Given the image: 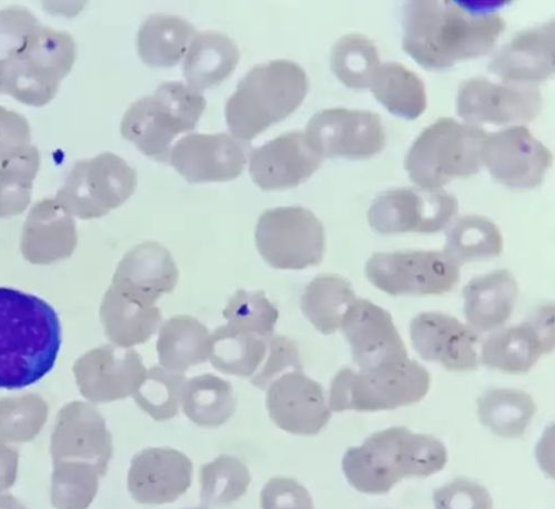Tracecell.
<instances>
[{
	"label": "cell",
	"mask_w": 555,
	"mask_h": 509,
	"mask_svg": "<svg viewBox=\"0 0 555 509\" xmlns=\"http://www.w3.org/2000/svg\"><path fill=\"white\" fill-rule=\"evenodd\" d=\"M380 58L373 40L359 34L341 37L332 51V69L348 88L372 87L380 67Z\"/></svg>",
	"instance_id": "obj_39"
},
{
	"label": "cell",
	"mask_w": 555,
	"mask_h": 509,
	"mask_svg": "<svg viewBox=\"0 0 555 509\" xmlns=\"http://www.w3.org/2000/svg\"><path fill=\"white\" fill-rule=\"evenodd\" d=\"M135 188V170L121 157L103 153L77 162L55 200L72 216L94 219L125 204Z\"/></svg>",
	"instance_id": "obj_9"
},
{
	"label": "cell",
	"mask_w": 555,
	"mask_h": 509,
	"mask_svg": "<svg viewBox=\"0 0 555 509\" xmlns=\"http://www.w3.org/2000/svg\"><path fill=\"white\" fill-rule=\"evenodd\" d=\"M367 280L392 295H442L460 281V264L435 251L379 253L366 263Z\"/></svg>",
	"instance_id": "obj_11"
},
{
	"label": "cell",
	"mask_w": 555,
	"mask_h": 509,
	"mask_svg": "<svg viewBox=\"0 0 555 509\" xmlns=\"http://www.w3.org/2000/svg\"><path fill=\"white\" fill-rule=\"evenodd\" d=\"M101 478V471L88 462H54L53 506L57 509H87L99 494Z\"/></svg>",
	"instance_id": "obj_41"
},
{
	"label": "cell",
	"mask_w": 555,
	"mask_h": 509,
	"mask_svg": "<svg viewBox=\"0 0 555 509\" xmlns=\"http://www.w3.org/2000/svg\"><path fill=\"white\" fill-rule=\"evenodd\" d=\"M20 454L0 441V493L12 488L17 480Z\"/></svg>",
	"instance_id": "obj_51"
},
{
	"label": "cell",
	"mask_w": 555,
	"mask_h": 509,
	"mask_svg": "<svg viewBox=\"0 0 555 509\" xmlns=\"http://www.w3.org/2000/svg\"><path fill=\"white\" fill-rule=\"evenodd\" d=\"M4 69L5 63L4 61L0 60V94L4 92Z\"/></svg>",
	"instance_id": "obj_53"
},
{
	"label": "cell",
	"mask_w": 555,
	"mask_h": 509,
	"mask_svg": "<svg viewBox=\"0 0 555 509\" xmlns=\"http://www.w3.org/2000/svg\"><path fill=\"white\" fill-rule=\"evenodd\" d=\"M101 318L107 338L128 348L149 342L160 327L163 315L158 307L132 302L111 287L101 306Z\"/></svg>",
	"instance_id": "obj_31"
},
{
	"label": "cell",
	"mask_w": 555,
	"mask_h": 509,
	"mask_svg": "<svg viewBox=\"0 0 555 509\" xmlns=\"http://www.w3.org/2000/svg\"><path fill=\"white\" fill-rule=\"evenodd\" d=\"M436 509H493L486 487L468 479H456L434 494Z\"/></svg>",
	"instance_id": "obj_48"
},
{
	"label": "cell",
	"mask_w": 555,
	"mask_h": 509,
	"mask_svg": "<svg viewBox=\"0 0 555 509\" xmlns=\"http://www.w3.org/2000/svg\"><path fill=\"white\" fill-rule=\"evenodd\" d=\"M266 404L272 422L295 435H317L332 419L325 391L302 370L275 380L268 387Z\"/></svg>",
	"instance_id": "obj_20"
},
{
	"label": "cell",
	"mask_w": 555,
	"mask_h": 509,
	"mask_svg": "<svg viewBox=\"0 0 555 509\" xmlns=\"http://www.w3.org/2000/svg\"><path fill=\"white\" fill-rule=\"evenodd\" d=\"M518 293V282L511 270L476 277L464 290L469 328L476 333L500 329L512 317Z\"/></svg>",
	"instance_id": "obj_28"
},
{
	"label": "cell",
	"mask_w": 555,
	"mask_h": 509,
	"mask_svg": "<svg viewBox=\"0 0 555 509\" xmlns=\"http://www.w3.org/2000/svg\"><path fill=\"white\" fill-rule=\"evenodd\" d=\"M447 462V448L438 438L391 428L348 449L343 470L358 492L384 495L403 479H425L441 472Z\"/></svg>",
	"instance_id": "obj_3"
},
{
	"label": "cell",
	"mask_w": 555,
	"mask_h": 509,
	"mask_svg": "<svg viewBox=\"0 0 555 509\" xmlns=\"http://www.w3.org/2000/svg\"><path fill=\"white\" fill-rule=\"evenodd\" d=\"M456 263L487 260L503 252V238L499 227L478 215L459 218L447 234L446 251Z\"/></svg>",
	"instance_id": "obj_38"
},
{
	"label": "cell",
	"mask_w": 555,
	"mask_h": 509,
	"mask_svg": "<svg viewBox=\"0 0 555 509\" xmlns=\"http://www.w3.org/2000/svg\"><path fill=\"white\" fill-rule=\"evenodd\" d=\"M372 89L377 101L396 116L413 120L427 110L424 81L399 63L380 65Z\"/></svg>",
	"instance_id": "obj_35"
},
{
	"label": "cell",
	"mask_w": 555,
	"mask_h": 509,
	"mask_svg": "<svg viewBox=\"0 0 555 509\" xmlns=\"http://www.w3.org/2000/svg\"><path fill=\"white\" fill-rule=\"evenodd\" d=\"M249 151L247 143L224 132L192 133L176 143L169 162L190 182H224L243 174Z\"/></svg>",
	"instance_id": "obj_18"
},
{
	"label": "cell",
	"mask_w": 555,
	"mask_h": 509,
	"mask_svg": "<svg viewBox=\"0 0 555 509\" xmlns=\"http://www.w3.org/2000/svg\"><path fill=\"white\" fill-rule=\"evenodd\" d=\"M302 370V362L296 343L286 336L269 339L268 354L258 373L250 379L256 387L264 391L281 377Z\"/></svg>",
	"instance_id": "obj_46"
},
{
	"label": "cell",
	"mask_w": 555,
	"mask_h": 509,
	"mask_svg": "<svg viewBox=\"0 0 555 509\" xmlns=\"http://www.w3.org/2000/svg\"><path fill=\"white\" fill-rule=\"evenodd\" d=\"M76 43L66 31L40 27L23 49L4 61V92L34 107L50 104L76 61Z\"/></svg>",
	"instance_id": "obj_7"
},
{
	"label": "cell",
	"mask_w": 555,
	"mask_h": 509,
	"mask_svg": "<svg viewBox=\"0 0 555 509\" xmlns=\"http://www.w3.org/2000/svg\"><path fill=\"white\" fill-rule=\"evenodd\" d=\"M30 147V127L27 119L0 106V163Z\"/></svg>",
	"instance_id": "obj_50"
},
{
	"label": "cell",
	"mask_w": 555,
	"mask_h": 509,
	"mask_svg": "<svg viewBox=\"0 0 555 509\" xmlns=\"http://www.w3.org/2000/svg\"><path fill=\"white\" fill-rule=\"evenodd\" d=\"M195 35L194 26L178 16H150L138 33L139 56L152 67H173L186 54Z\"/></svg>",
	"instance_id": "obj_32"
},
{
	"label": "cell",
	"mask_w": 555,
	"mask_h": 509,
	"mask_svg": "<svg viewBox=\"0 0 555 509\" xmlns=\"http://www.w3.org/2000/svg\"><path fill=\"white\" fill-rule=\"evenodd\" d=\"M74 373L85 398L111 403L133 396L145 381L147 369L135 351L104 345L79 358Z\"/></svg>",
	"instance_id": "obj_17"
},
{
	"label": "cell",
	"mask_w": 555,
	"mask_h": 509,
	"mask_svg": "<svg viewBox=\"0 0 555 509\" xmlns=\"http://www.w3.org/2000/svg\"><path fill=\"white\" fill-rule=\"evenodd\" d=\"M356 300L352 285L344 277L319 275L305 289L301 309L318 332L332 335L341 329L344 317Z\"/></svg>",
	"instance_id": "obj_33"
},
{
	"label": "cell",
	"mask_w": 555,
	"mask_h": 509,
	"mask_svg": "<svg viewBox=\"0 0 555 509\" xmlns=\"http://www.w3.org/2000/svg\"><path fill=\"white\" fill-rule=\"evenodd\" d=\"M61 346V321L50 304L0 289V390L38 383L51 373Z\"/></svg>",
	"instance_id": "obj_2"
},
{
	"label": "cell",
	"mask_w": 555,
	"mask_h": 509,
	"mask_svg": "<svg viewBox=\"0 0 555 509\" xmlns=\"http://www.w3.org/2000/svg\"><path fill=\"white\" fill-rule=\"evenodd\" d=\"M535 412L533 398L518 390H490L478 400L480 422L504 438L524 436Z\"/></svg>",
	"instance_id": "obj_36"
},
{
	"label": "cell",
	"mask_w": 555,
	"mask_h": 509,
	"mask_svg": "<svg viewBox=\"0 0 555 509\" xmlns=\"http://www.w3.org/2000/svg\"><path fill=\"white\" fill-rule=\"evenodd\" d=\"M186 382L182 373L154 366L133 398L155 421L166 422L176 418Z\"/></svg>",
	"instance_id": "obj_44"
},
{
	"label": "cell",
	"mask_w": 555,
	"mask_h": 509,
	"mask_svg": "<svg viewBox=\"0 0 555 509\" xmlns=\"http://www.w3.org/2000/svg\"><path fill=\"white\" fill-rule=\"evenodd\" d=\"M78 242L73 216L56 201L42 200L30 211L23 230L22 252L33 264L69 257Z\"/></svg>",
	"instance_id": "obj_27"
},
{
	"label": "cell",
	"mask_w": 555,
	"mask_h": 509,
	"mask_svg": "<svg viewBox=\"0 0 555 509\" xmlns=\"http://www.w3.org/2000/svg\"><path fill=\"white\" fill-rule=\"evenodd\" d=\"M309 91L306 72L286 60L271 61L253 68L238 84L225 105L231 132L243 142L280 123L305 101Z\"/></svg>",
	"instance_id": "obj_4"
},
{
	"label": "cell",
	"mask_w": 555,
	"mask_h": 509,
	"mask_svg": "<svg viewBox=\"0 0 555 509\" xmlns=\"http://www.w3.org/2000/svg\"><path fill=\"white\" fill-rule=\"evenodd\" d=\"M552 160V153L525 126L488 135L483 145V163L491 176L514 190L539 188Z\"/></svg>",
	"instance_id": "obj_15"
},
{
	"label": "cell",
	"mask_w": 555,
	"mask_h": 509,
	"mask_svg": "<svg viewBox=\"0 0 555 509\" xmlns=\"http://www.w3.org/2000/svg\"><path fill=\"white\" fill-rule=\"evenodd\" d=\"M553 306L538 309L519 326L492 334L482 346V362L508 374H525L554 348Z\"/></svg>",
	"instance_id": "obj_22"
},
{
	"label": "cell",
	"mask_w": 555,
	"mask_h": 509,
	"mask_svg": "<svg viewBox=\"0 0 555 509\" xmlns=\"http://www.w3.org/2000/svg\"><path fill=\"white\" fill-rule=\"evenodd\" d=\"M413 347L425 360L440 362L452 372H469L479 367L478 333L455 317L422 313L410 323Z\"/></svg>",
	"instance_id": "obj_21"
},
{
	"label": "cell",
	"mask_w": 555,
	"mask_h": 509,
	"mask_svg": "<svg viewBox=\"0 0 555 509\" xmlns=\"http://www.w3.org/2000/svg\"><path fill=\"white\" fill-rule=\"evenodd\" d=\"M211 335L198 319L178 315L168 319L157 341L162 367L183 373L189 368L204 364L210 356Z\"/></svg>",
	"instance_id": "obj_30"
},
{
	"label": "cell",
	"mask_w": 555,
	"mask_h": 509,
	"mask_svg": "<svg viewBox=\"0 0 555 509\" xmlns=\"http://www.w3.org/2000/svg\"><path fill=\"white\" fill-rule=\"evenodd\" d=\"M40 27L26 9L14 7L0 11V60L7 61L21 51Z\"/></svg>",
	"instance_id": "obj_47"
},
{
	"label": "cell",
	"mask_w": 555,
	"mask_h": 509,
	"mask_svg": "<svg viewBox=\"0 0 555 509\" xmlns=\"http://www.w3.org/2000/svg\"><path fill=\"white\" fill-rule=\"evenodd\" d=\"M190 509H206V508H204V507H199V508H190Z\"/></svg>",
	"instance_id": "obj_54"
},
{
	"label": "cell",
	"mask_w": 555,
	"mask_h": 509,
	"mask_svg": "<svg viewBox=\"0 0 555 509\" xmlns=\"http://www.w3.org/2000/svg\"><path fill=\"white\" fill-rule=\"evenodd\" d=\"M179 270L167 249L147 242L129 251L119 263L113 288L126 298L152 307L178 284Z\"/></svg>",
	"instance_id": "obj_25"
},
{
	"label": "cell",
	"mask_w": 555,
	"mask_h": 509,
	"mask_svg": "<svg viewBox=\"0 0 555 509\" xmlns=\"http://www.w3.org/2000/svg\"><path fill=\"white\" fill-rule=\"evenodd\" d=\"M341 329L361 372L396 367L409 359L391 315L367 300L351 304Z\"/></svg>",
	"instance_id": "obj_14"
},
{
	"label": "cell",
	"mask_w": 555,
	"mask_h": 509,
	"mask_svg": "<svg viewBox=\"0 0 555 509\" xmlns=\"http://www.w3.org/2000/svg\"><path fill=\"white\" fill-rule=\"evenodd\" d=\"M205 98L178 81L160 85L154 96L133 103L121 122V135L139 151L168 163L175 138L195 129L206 110Z\"/></svg>",
	"instance_id": "obj_5"
},
{
	"label": "cell",
	"mask_w": 555,
	"mask_h": 509,
	"mask_svg": "<svg viewBox=\"0 0 555 509\" xmlns=\"http://www.w3.org/2000/svg\"><path fill=\"white\" fill-rule=\"evenodd\" d=\"M49 418V406L34 394L0 398V441L28 443L35 440Z\"/></svg>",
	"instance_id": "obj_45"
},
{
	"label": "cell",
	"mask_w": 555,
	"mask_h": 509,
	"mask_svg": "<svg viewBox=\"0 0 555 509\" xmlns=\"http://www.w3.org/2000/svg\"><path fill=\"white\" fill-rule=\"evenodd\" d=\"M488 133L474 125L440 118L427 127L409 151L404 167L423 190H439L455 178L479 173Z\"/></svg>",
	"instance_id": "obj_6"
},
{
	"label": "cell",
	"mask_w": 555,
	"mask_h": 509,
	"mask_svg": "<svg viewBox=\"0 0 555 509\" xmlns=\"http://www.w3.org/2000/svg\"><path fill=\"white\" fill-rule=\"evenodd\" d=\"M54 462L82 461L107 474L113 457V437L99 409L83 402L64 406L52 435Z\"/></svg>",
	"instance_id": "obj_19"
},
{
	"label": "cell",
	"mask_w": 555,
	"mask_h": 509,
	"mask_svg": "<svg viewBox=\"0 0 555 509\" xmlns=\"http://www.w3.org/2000/svg\"><path fill=\"white\" fill-rule=\"evenodd\" d=\"M0 509H27L16 497L13 495H0Z\"/></svg>",
	"instance_id": "obj_52"
},
{
	"label": "cell",
	"mask_w": 555,
	"mask_h": 509,
	"mask_svg": "<svg viewBox=\"0 0 555 509\" xmlns=\"http://www.w3.org/2000/svg\"><path fill=\"white\" fill-rule=\"evenodd\" d=\"M554 23L519 33L503 46L490 71L504 84L532 85L544 81L555 69Z\"/></svg>",
	"instance_id": "obj_26"
},
{
	"label": "cell",
	"mask_w": 555,
	"mask_h": 509,
	"mask_svg": "<svg viewBox=\"0 0 555 509\" xmlns=\"http://www.w3.org/2000/svg\"><path fill=\"white\" fill-rule=\"evenodd\" d=\"M255 238L261 257L275 269L318 266L325 253V228L312 212L300 206L263 212Z\"/></svg>",
	"instance_id": "obj_10"
},
{
	"label": "cell",
	"mask_w": 555,
	"mask_h": 509,
	"mask_svg": "<svg viewBox=\"0 0 555 509\" xmlns=\"http://www.w3.org/2000/svg\"><path fill=\"white\" fill-rule=\"evenodd\" d=\"M182 410L201 428L223 425L236 410V398L231 384L212 374L194 378L184 384Z\"/></svg>",
	"instance_id": "obj_34"
},
{
	"label": "cell",
	"mask_w": 555,
	"mask_h": 509,
	"mask_svg": "<svg viewBox=\"0 0 555 509\" xmlns=\"http://www.w3.org/2000/svg\"><path fill=\"white\" fill-rule=\"evenodd\" d=\"M542 109V97L533 85H498L473 78L461 85L456 112L470 125L530 123Z\"/></svg>",
	"instance_id": "obj_16"
},
{
	"label": "cell",
	"mask_w": 555,
	"mask_h": 509,
	"mask_svg": "<svg viewBox=\"0 0 555 509\" xmlns=\"http://www.w3.org/2000/svg\"><path fill=\"white\" fill-rule=\"evenodd\" d=\"M193 472L188 455L168 447L147 448L131 459L128 491L141 504L173 502L192 486Z\"/></svg>",
	"instance_id": "obj_23"
},
{
	"label": "cell",
	"mask_w": 555,
	"mask_h": 509,
	"mask_svg": "<svg viewBox=\"0 0 555 509\" xmlns=\"http://www.w3.org/2000/svg\"><path fill=\"white\" fill-rule=\"evenodd\" d=\"M457 209L456 199L441 190L398 189L373 203L367 220L383 236L435 234L449 225Z\"/></svg>",
	"instance_id": "obj_13"
},
{
	"label": "cell",
	"mask_w": 555,
	"mask_h": 509,
	"mask_svg": "<svg viewBox=\"0 0 555 509\" xmlns=\"http://www.w3.org/2000/svg\"><path fill=\"white\" fill-rule=\"evenodd\" d=\"M321 163L306 135L292 131L254 151L249 171L262 191H285L307 181Z\"/></svg>",
	"instance_id": "obj_24"
},
{
	"label": "cell",
	"mask_w": 555,
	"mask_h": 509,
	"mask_svg": "<svg viewBox=\"0 0 555 509\" xmlns=\"http://www.w3.org/2000/svg\"><path fill=\"white\" fill-rule=\"evenodd\" d=\"M251 483L249 470L244 462L221 455L201 470L202 500L206 506H224L243 497Z\"/></svg>",
	"instance_id": "obj_42"
},
{
	"label": "cell",
	"mask_w": 555,
	"mask_h": 509,
	"mask_svg": "<svg viewBox=\"0 0 555 509\" xmlns=\"http://www.w3.org/2000/svg\"><path fill=\"white\" fill-rule=\"evenodd\" d=\"M430 384L428 370L411 359L372 372L344 368L332 382L330 406L337 412L397 409L423 400Z\"/></svg>",
	"instance_id": "obj_8"
},
{
	"label": "cell",
	"mask_w": 555,
	"mask_h": 509,
	"mask_svg": "<svg viewBox=\"0 0 555 509\" xmlns=\"http://www.w3.org/2000/svg\"><path fill=\"white\" fill-rule=\"evenodd\" d=\"M504 28L499 14L450 2H409L402 49L424 68H449L489 54Z\"/></svg>",
	"instance_id": "obj_1"
},
{
	"label": "cell",
	"mask_w": 555,
	"mask_h": 509,
	"mask_svg": "<svg viewBox=\"0 0 555 509\" xmlns=\"http://www.w3.org/2000/svg\"><path fill=\"white\" fill-rule=\"evenodd\" d=\"M261 509H313L309 492L296 480L271 479L260 494Z\"/></svg>",
	"instance_id": "obj_49"
},
{
	"label": "cell",
	"mask_w": 555,
	"mask_h": 509,
	"mask_svg": "<svg viewBox=\"0 0 555 509\" xmlns=\"http://www.w3.org/2000/svg\"><path fill=\"white\" fill-rule=\"evenodd\" d=\"M269 339L243 335L220 327L211 335V365L223 374L251 379L266 360Z\"/></svg>",
	"instance_id": "obj_37"
},
{
	"label": "cell",
	"mask_w": 555,
	"mask_h": 509,
	"mask_svg": "<svg viewBox=\"0 0 555 509\" xmlns=\"http://www.w3.org/2000/svg\"><path fill=\"white\" fill-rule=\"evenodd\" d=\"M307 141L320 157L367 160L386 144L382 117L373 112L332 109L317 113L308 123Z\"/></svg>",
	"instance_id": "obj_12"
},
{
	"label": "cell",
	"mask_w": 555,
	"mask_h": 509,
	"mask_svg": "<svg viewBox=\"0 0 555 509\" xmlns=\"http://www.w3.org/2000/svg\"><path fill=\"white\" fill-rule=\"evenodd\" d=\"M229 331L248 336L269 339L273 336L280 311L269 302L262 291L244 290L230 298L222 313Z\"/></svg>",
	"instance_id": "obj_43"
},
{
	"label": "cell",
	"mask_w": 555,
	"mask_h": 509,
	"mask_svg": "<svg viewBox=\"0 0 555 509\" xmlns=\"http://www.w3.org/2000/svg\"><path fill=\"white\" fill-rule=\"evenodd\" d=\"M240 60L233 39L217 31L202 33L194 38L184 60L183 75L196 91L212 88L233 74Z\"/></svg>",
	"instance_id": "obj_29"
},
{
	"label": "cell",
	"mask_w": 555,
	"mask_h": 509,
	"mask_svg": "<svg viewBox=\"0 0 555 509\" xmlns=\"http://www.w3.org/2000/svg\"><path fill=\"white\" fill-rule=\"evenodd\" d=\"M39 167V151L31 145L0 163V217H14L26 211Z\"/></svg>",
	"instance_id": "obj_40"
}]
</instances>
